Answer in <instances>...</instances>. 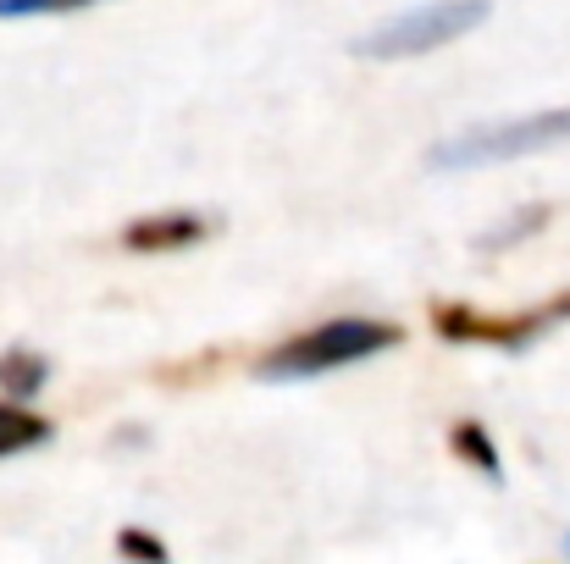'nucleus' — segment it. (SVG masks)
<instances>
[{"label": "nucleus", "mask_w": 570, "mask_h": 564, "mask_svg": "<svg viewBox=\"0 0 570 564\" xmlns=\"http://www.w3.org/2000/svg\"><path fill=\"white\" fill-rule=\"evenodd\" d=\"M560 321H570V294L543 305V310H527V316H476L465 305H438L432 310V327L449 344H499V349H527Z\"/></svg>", "instance_id": "4"}, {"label": "nucleus", "mask_w": 570, "mask_h": 564, "mask_svg": "<svg viewBox=\"0 0 570 564\" xmlns=\"http://www.w3.org/2000/svg\"><path fill=\"white\" fill-rule=\"evenodd\" d=\"M554 145H570V106L560 111H532V117H504V122H476L426 150V172H476V167H504L521 156H543Z\"/></svg>", "instance_id": "2"}, {"label": "nucleus", "mask_w": 570, "mask_h": 564, "mask_svg": "<svg viewBox=\"0 0 570 564\" xmlns=\"http://www.w3.org/2000/svg\"><path fill=\"white\" fill-rule=\"evenodd\" d=\"M45 437H50V420H39L33 409L0 404V459L6 454H22V448H39Z\"/></svg>", "instance_id": "7"}, {"label": "nucleus", "mask_w": 570, "mask_h": 564, "mask_svg": "<svg viewBox=\"0 0 570 564\" xmlns=\"http://www.w3.org/2000/svg\"><path fill=\"white\" fill-rule=\"evenodd\" d=\"M83 6H100V0H0V22L11 17H67V11H83Z\"/></svg>", "instance_id": "10"}, {"label": "nucleus", "mask_w": 570, "mask_h": 564, "mask_svg": "<svg viewBox=\"0 0 570 564\" xmlns=\"http://www.w3.org/2000/svg\"><path fill=\"white\" fill-rule=\"evenodd\" d=\"M543 221H549V210H543V205H532V210H521V216H510L504 227H493V232H482L476 244H482V249H504V244H521L527 232H538Z\"/></svg>", "instance_id": "9"}, {"label": "nucleus", "mask_w": 570, "mask_h": 564, "mask_svg": "<svg viewBox=\"0 0 570 564\" xmlns=\"http://www.w3.org/2000/svg\"><path fill=\"white\" fill-rule=\"evenodd\" d=\"M488 0H426V6H410L399 17L377 22L372 33L355 39V56L361 61H410V56H432L465 33H476L488 22Z\"/></svg>", "instance_id": "3"}, {"label": "nucleus", "mask_w": 570, "mask_h": 564, "mask_svg": "<svg viewBox=\"0 0 570 564\" xmlns=\"http://www.w3.org/2000/svg\"><path fill=\"white\" fill-rule=\"evenodd\" d=\"M199 238H205V216H194V210H161V216H145L122 232V244L139 249V255H173V249H189Z\"/></svg>", "instance_id": "5"}, {"label": "nucleus", "mask_w": 570, "mask_h": 564, "mask_svg": "<svg viewBox=\"0 0 570 564\" xmlns=\"http://www.w3.org/2000/svg\"><path fill=\"white\" fill-rule=\"evenodd\" d=\"M117 554H122V560H156V564L173 560L161 537H150V532H134V526H128V532H117Z\"/></svg>", "instance_id": "11"}, {"label": "nucleus", "mask_w": 570, "mask_h": 564, "mask_svg": "<svg viewBox=\"0 0 570 564\" xmlns=\"http://www.w3.org/2000/svg\"><path fill=\"white\" fill-rule=\"evenodd\" d=\"M454 454H460L465 465H476L488 482H504V459H499V448H493L488 426H476V420H460V426H454Z\"/></svg>", "instance_id": "6"}, {"label": "nucleus", "mask_w": 570, "mask_h": 564, "mask_svg": "<svg viewBox=\"0 0 570 564\" xmlns=\"http://www.w3.org/2000/svg\"><path fill=\"white\" fill-rule=\"evenodd\" d=\"M45 382H50V366H45L33 349H11V355H0V387H11L17 398L45 393Z\"/></svg>", "instance_id": "8"}, {"label": "nucleus", "mask_w": 570, "mask_h": 564, "mask_svg": "<svg viewBox=\"0 0 570 564\" xmlns=\"http://www.w3.org/2000/svg\"><path fill=\"white\" fill-rule=\"evenodd\" d=\"M393 344H404V333L393 321H372V316H344V321H322L288 344H277L255 376L266 382H311V376L344 372V366H361V360H377Z\"/></svg>", "instance_id": "1"}, {"label": "nucleus", "mask_w": 570, "mask_h": 564, "mask_svg": "<svg viewBox=\"0 0 570 564\" xmlns=\"http://www.w3.org/2000/svg\"><path fill=\"white\" fill-rule=\"evenodd\" d=\"M566 560H570V532H566Z\"/></svg>", "instance_id": "12"}]
</instances>
